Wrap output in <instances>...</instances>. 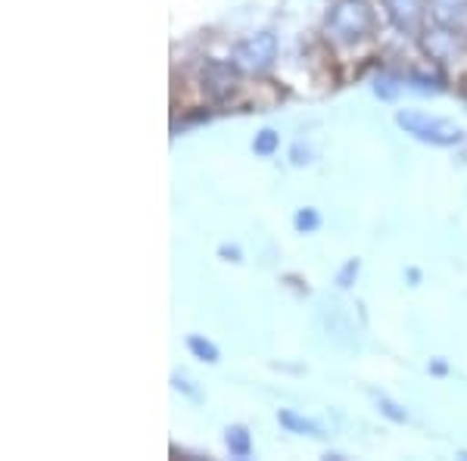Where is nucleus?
<instances>
[{
  "label": "nucleus",
  "instance_id": "obj_1",
  "mask_svg": "<svg viewBox=\"0 0 467 461\" xmlns=\"http://www.w3.org/2000/svg\"><path fill=\"white\" fill-rule=\"evenodd\" d=\"M324 28L337 44H358L374 32V10L368 0H337L330 6Z\"/></svg>",
  "mask_w": 467,
  "mask_h": 461
},
{
  "label": "nucleus",
  "instance_id": "obj_2",
  "mask_svg": "<svg viewBox=\"0 0 467 461\" xmlns=\"http://www.w3.org/2000/svg\"><path fill=\"white\" fill-rule=\"evenodd\" d=\"M396 125L402 128L405 134H411L414 141L431 143V147H458V143L464 141L462 125H455L451 119L420 112V110H399Z\"/></svg>",
  "mask_w": 467,
  "mask_h": 461
},
{
  "label": "nucleus",
  "instance_id": "obj_3",
  "mask_svg": "<svg viewBox=\"0 0 467 461\" xmlns=\"http://www.w3.org/2000/svg\"><path fill=\"white\" fill-rule=\"evenodd\" d=\"M275 57H277V37L271 32L244 37V41H237L231 50V63L246 75H259V72L271 69Z\"/></svg>",
  "mask_w": 467,
  "mask_h": 461
},
{
  "label": "nucleus",
  "instance_id": "obj_4",
  "mask_svg": "<svg viewBox=\"0 0 467 461\" xmlns=\"http://www.w3.org/2000/svg\"><path fill=\"white\" fill-rule=\"evenodd\" d=\"M237 79L240 69L234 63H224V59H209L202 66V90H206L213 100H224L237 90Z\"/></svg>",
  "mask_w": 467,
  "mask_h": 461
},
{
  "label": "nucleus",
  "instance_id": "obj_5",
  "mask_svg": "<svg viewBox=\"0 0 467 461\" xmlns=\"http://www.w3.org/2000/svg\"><path fill=\"white\" fill-rule=\"evenodd\" d=\"M383 10L402 35H418L427 16L420 0H383Z\"/></svg>",
  "mask_w": 467,
  "mask_h": 461
},
{
  "label": "nucleus",
  "instance_id": "obj_6",
  "mask_svg": "<svg viewBox=\"0 0 467 461\" xmlns=\"http://www.w3.org/2000/svg\"><path fill=\"white\" fill-rule=\"evenodd\" d=\"M431 19L433 26L467 37V0H431Z\"/></svg>",
  "mask_w": 467,
  "mask_h": 461
},
{
  "label": "nucleus",
  "instance_id": "obj_7",
  "mask_svg": "<svg viewBox=\"0 0 467 461\" xmlns=\"http://www.w3.org/2000/svg\"><path fill=\"white\" fill-rule=\"evenodd\" d=\"M277 421H281V424L287 427L290 434H303V436H324V427L318 424V421L303 418V414L290 412V408H281V412H277Z\"/></svg>",
  "mask_w": 467,
  "mask_h": 461
},
{
  "label": "nucleus",
  "instance_id": "obj_8",
  "mask_svg": "<svg viewBox=\"0 0 467 461\" xmlns=\"http://www.w3.org/2000/svg\"><path fill=\"white\" fill-rule=\"evenodd\" d=\"M224 445L234 458H250L253 456V436L244 424H231L224 430Z\"/></svg>",
  "mask_w": 467,
  "mask_h": 461
},
{
  "label": "nucleus",
  "instance_id": "obj_9",
  "mask_svg": "<svg viewBox=\"0 0 467 461\" xmlns=\"http://www.w3.org/2000/svg\"><path fill=\"white\" fill-rule=\"evenodd\" d=\"M455 32H446V28H440L436 26L433 28V35H427L424 37V47H427V54H433L436 59H449L451 54H455Z\"/></svg>",
  "mask_w": 467,
  "mask_h": 461
},
{
  "label": "nucleus",
  "instance_id": "obj_10",
  "mask_svg": "<svg viewBox=\"0 0 467 461\" xmlns=\"http://www.w3.org/2000/svg\"><path fill=\"white\" fill-rule=\"evenodd\" d=\"M187 350L197 355L200 361H209V365H215V361L222 359V352H218V346L213 343V340H206V337H200V334L187 337Z\"/></svg>",
  "mask_w": 467,
  "mask_h": 461
},
{
  "label": "nucleus",
  "instance_id": "obj_11",
  "mask_svg": "<svg viewBox=\"0 0 467 461\" xmlns=\"http://www.w3.org/2000/svg\"><path fill=\"white\" fill-rule=\"evenodd\" d=\"M293 225H296V231H299V234H312V231H318V228H321V215H318V209H312V206L299 209L296 218H293Z\"/></svg>",
  "mask_w": 467,
  "mask_h": 461
},
{
  "label": "nucleus",
  "instance_id": "obj_12",
  "mask_svg": "<svg viewBox=\"0 0 467 461\" xmlns=\"http://www.w3.org/2000/svg\"><path fill=\"white\" fill-rule=\"evenodd\" d=\"M277 143H281V138H277V131H271V128H265V131L255 134L253 150H255V156H275Z\"/></svg>",
  "mask_w": 467,
  "mask_h": 461
},
{
  "label": "nucleus",
  "instance_id": "obj_13",
  "mask_svg": "<svg viewBox=\"0 0 467 461\" xmlns=\"http://www.w3.org/2000/svg\"><path fill=\"white\" fill-rule=\"evenodd\" d=\"M374 399H378L380 414H387L389 421H396V424H405V421H409V412H405L402 405H396L393 399H387L383 393H374Z\"/></svg>",
  "mask_w": 467,
  "mask_h": 461
},
{
  "label": "nucleus",
  "instance_id": "obj_14",
  "mask_svg": "<svg viewBox=\"0 0 467 461\" xmlns=\"http://www.w3.org/2000/svg\"><path fill=\"white\" fill-rule=\"evenodd\" d=\"M411 88L414 90H420V94H436L440 90V81L436 79H427V75H411Z\"/></svg>",
  "mask_w": 467,
  "mask_h": 461
},
{
  "label": "nucleus",
  "instance_id": "obj_15",
  "mask_svg": "<svg viewBox=\"0 0 467 461\" xmlns=\"http://www.w3.org/2000/svg\"><path fill=\"white\" fill-rule=\"evenodd\" d=\"M356 275H358V259H349L340 268V275H337V284H340L343 290H346V287H352V278H356Z\"/></svg>",
  "mask_w": 467,
  "mask_h": 461
},
{
  "label": "nucleus",
  "instance_id": "obj_16",
  "mask_svg": "<svg viewBox=\"0 0 467 461\" xmlns=\"http://www.w3.org/2000/svg\"><path fill=\"white\" fill-rule=\"evenodd\" d=\"M374 90H378V94L383 97V100H393V97H396V79H393V75H383V79H378V88H374Z\"/></svg>",
  "mask_w": 467,
  "mask_h": 461
},
{
  "label": "nucleus",
  "instance_id": "obj_17",
  "mask_svg": "<svg viewBox=\"0 0 467 461\" xmlns=\"http://www.w3.org/2000/svg\"><path fill=\"white\" fill-rule=\"evenodd\" d=\"M175 390H181V393H187V396H191V399H202V393H200L197 387H193V383H191V381H187V377H184V374H175Z\"/></svg>",
  "mask_w": 467,
  "mask_h": 461
},
{
  "label": "nucleus",
  "instance_id": "obj_18",
  "mask_svg": "<svg viewBox=\"0 0 467 461\" xmlns=\"http://www.w3.org/2000/svg\"><path fill=\"white\" fill-rule=\"evenodd\" d=\"M218 253H222L228 262H240V249H237V246H222Z\"/></svg>",
  "mask_w": 467,
  "mask_h": 461
},
{
  "label": "nucleus",
  "instance_id": "obj_19",
  "mask_svg": "<svg viewBox=\"0 0 467 461\" xmlns=\"http://www.w3.org/2000/svg\"><path fill=\"white\" fill-rule=\"evenodd\" d=\"M431 372H433V374H446V372H449V365H446L442 359H436L433 365H431Z\"/></svg>",
  "mask_w": 467,
  "mask_h": 461
},
{
  "label": "nucleus",
  "instance_id": "obj_20",
  "mask_svg": "<svg viewBox=\"0 0 467 461\" xmlns=\"http://www.w3.org/2000/svg\"><path fill=\"white\" fill-rule=\"evenodd\" d=\"M409 281H414V284L420 281V271L418 268H409Z\"/></svg>",
  "mask_w": 467,
  "mask_h": 461
}]
</instances>
